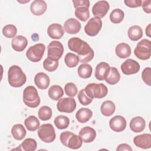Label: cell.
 <instances>
[{"mask_svg":"<svg viewBox=\"0 0 151 151\" xmlns=\"http://www.w3.org/2000/svg\"><path fill=\"white\" fill-rule=\"evenodd\" d=\"M93 71L91 66L87 63L81 64L78 68V74L83 78H88L91 77Z\"/></svg>","mask_w":151,"mask_h":151,"instance_id":"d6a6232c","label":"cell"},{"mask_svg":"<svg viewBox=\"0 0 151 151\" xmlns=\"http://www.w3.org/2000/svg\"><path fill=\"white\" fill-rule=\"evenodd\" d=\"M57 108L60 112L70 113L76 108V102L73 97H64L60 99L57 103Z\"/></svg>","mask_w":151,"mask_h":151,"instance_id":"8fae6325","label":"cell"},{"mask_svg":"<svg viewBox=\"0 0 151 151\" xmlns=\"http://www.w3.org/2000/svg\"><path fill=\"white\" fill-rule=\"evenodd\" d=\"M68 47L71 51L77 54L80 63H88L94 57L93 50L87 42L78 37L71 38L68 41Z\"/></svg>","mask_w":151,"mask_h":151,"instance_id":"6da1fadb","label":"cell"},{"mask_svg":"<svg viewBox=\"0 0 151 151\" xmlns=\"http://www.w3.org/2000/svg\"><path fill=\"white\" fill-rule=\"evenodd\" d=\"M121 70L123 74L126 75L134 74L139 72L140 65L134 60L127 59L121 65Z\"/></svg>","mask_w":151,"mask_h":151,"instance_id":"7c38bea8","label":"cell"},{"mask_svg":"<svg viewBox=\"0 0 151 151\" xmlns=\"http://www.w3.org/2000/svg\"><path fill=\"white\" fill-rule=\"evenodd\" d=\"M110 8L109 4L106 1H97L92 8L93 14L100 18H103L107 13Z\"/></svg>","mask_w":151,"mask_h":151,"instance_id":"4fadbf2b","label":"cell"},{"mask_svg":"<svg viewBox=\"0 0 151 151\" xmlns=\"http://www.w3.org/2000/svg\"><path fill=\"white\" fill-rule=\"evenodd\" d=\"M39 138L45 143H51L55 139V129L50 123L43 124L39 127L37 132Z\"/></svg>","mask_w":151,"mask_h":151,"instance_id":"52a82bcc","label":"cell"},{"mask_svg":"<svg viewBox=\"0 0 151 151\" xmlns=\"http://www.w3.org/2000/svg\"><path fill=\"white\" fill-rule=\"evenodd\" d=\"M54 123L58 129H64L68 127L70 124V119L65 116L59 115L54 119Z\"/></svg>","mask_w":151,"mask_h":151,"instance_id":"e575fe53","label":"cell"},{"mask_svg":"<svg viewBox=\"0 0 151 151\" xmlns=\"http://www.w3.org/2000/svg\"><path fill=\"white\" fill-rule=\"evenodd\" d=\"M142 78L143 81L149 86H151V68L150 67L145 68L142 73Z\"/></svg>","mask_w":151,"mask_h":151,"instance_id":"7bdbcfd3","label":"cell"},{"mask_svg":"<svg viewBox=\"0 0 151 151\" xmlns=\"http://www.w3.org/2000/svg\"><path fill=\"white\" fill-rule=\"evenodd\" d=\"M84 90L88 96L92 99H102L108 93L107 87L103 83L88 84Z\"/></svg>","mask_w":151,"mask_h":151,"instance_id":"5b68a950","label":"cell"},{"mask_svg":"<svg viewBox=\"0 0 151 151\" xmlns=\"http://www.w3.org/2000/svg\"><path fill=\"white\" fill-rule=\"evenodd\" d=\"M45 50V46L42 43L36 44L31 46L26 52L27 58L34 63L40 61L44 55Z\"/></svg>","mask_w":151,"mask_h":151,"instance_id":"ba28073f","label":"cell"},{"mask_svg":"<svg viewBox=\"0 0 151 151\" xmlns=\"http://www.w3.org/2000/svg\"><path fill=\"white\" fill-rule=\"evenodd\" d=\"M64 61L66 65L69 68H73L77 66L79 63L78 57L74 53H67L64 58Z\"/></svg>","mask_w":151,"mask_h":151,"instance_id":"8d00e7d4","label":"cell"},{"mask_svg":"<svg viewBox=\"0 0 151 151\" xmlns=\"http://www.w3.org/2000/svg\"><path fill=\"white\" fill-rule=\"evenodd\" d=\"M124 13L120 9H113L110 14V19L113 24H119L124 19Z\"/></svg>","mask_w":151,"mask_h":151,"instance_id":"d590c367","label":"cell"},{"mask_svg":"<svg viewBox=\"0 0 151 151\" xmlns=\"http://www.w3.org/2000/svg\"><path fill=\"white\" fill-rule=\"evenodd\" d=\"M81 27L80 22L74 18L68 19L64 24L65 31L70 34H77L80 31Z\"/></svg>","mask_w":151,"mask_h":151,"instance_id":"2e32d148","label":"cell"},{"mask_svg":"<svg viewBox=\"0 0 151 151\" xmlns=\"http://www.w3.org/2000/svg\"><path fill=\"white\" fill-rule=\"evenodd\" d=\"M151 52V42L147 39L139 41L134 50V55L140 60H146L150 58Z\"/></svg>","mask_w":151,"mask_h":151,"instance_id":"8992f818","label":"cell"},{"mask_svg":"<svg viewBox=\"0 0 151 151\" xmlns=\"http://www.w3.org/2000/svg\"><path fill=\"white\" fill-rule=\"evenodd\" d=\"M134 144L138 147L147 149L151 147V134L144 133L135 136L133 139Z\"/></svg>","mask_w":151,"mask_h":151,"instance_id":"9a60e30c","label":"cell"},{"mask_svg":"<svg viewBox=\"0 0 151 151\" xmlns=\"http://www.w3.org/2000/svg\"><path fill=\"white\" fill-rule=\"evenodd\" d=\"M17 32V27L12 24H8L4 27L2 29L3 35L8 38H14Z\"/></svg>","mask_w":151,"mask_h":151,"instance_id":"f35d334b","label":"cell"},{"mask_svg":"<svg viewBox=\"0 0 151 151\" xmlns=\"http://www.w3.org/2000/svg\"><path fill=\"white\" fill-rule=\"evenodd\" d=\"M116 150L117 151H122V150L132 151V148L130 147V146L129 145H127L126 143H122L117 147Z\"/></svg>","mask_w":151,"mask_h":151,"instance_id":"7dc6e473","label":"cell"},{"mask_svg":"<svg viewBox=\"0 0 151 151\" xmlns=\"http://www.w3.org/2000/svg\"><path fill=\"white\" fill-rule=\"evenodd\" d=\"M115 52L118 57L120 58H126L131 54V48L129 44L122 42L117 45Z\"/></svg>","mask_w":151,"mask_h":151,"instance_id":"cb8c5ba5","label":"cell"},{"mask_svg":"<svg viewBox=\"0 0 151 151\" xmlns=\"http://www.w3.org/2000/svg\"><path fill=\"white\" fill-rule=\"evenodd\" d=\"M28 44L27 39L22 35H17L12 38L11 45L12 48L18 52L24 51Z\"/></svg>","mask_w":151,"mask_h":151,"instance_id":"603a6c76","label":"cell"},{"mask_svg":"<svg viewBox=\"0 0 151 151\" xmlns=\"http://www.w3.org/2000/svg\"><path fill=\"white\" fill-rule=\"evenodd\" d=\"M58 66V61L53 60L49 58H46L43 62V67L48 71H54Z\"/></svg>","mask_w":151,"mask_h":151,"instance_id":"ab89813d","label":"cell"},{"mask_svg":"<svg viewBox=\"0 0 151 151\" xmlns=\"http://www.w3.org/2000/svg\"><path fill=\"white\" fill-rule=\"evenodd\" d=\"M47 8V5L44 1L35 0L31 4L30 10L33 15L40 16L44 14Z\"/></svg>","mask_w":151,"mask_h":151,"instance_id":"d6986e66","label":"cell"},{"mask_svg":"<svg viewBox=\"0 0 151 151\" xmlns=\"http://www.w3.org/2000/svg\"><path fill=\"white\" fill-rule=\"evenodd\" d=\"M126 120L124 117L117 115L112 117L109 121L110 129L116 132H121L126 127Z\"/></svg>","mask_w":151,"mask_h":151,"instance_id":"5bb4252c","label":"cell"},{"mask_svg":"<svg viewBox=\"0 0 151 151\" xmlns=\"http://www.w3.org/2000/svg\"><path fill=\"white\" fill-rule=\"evenodd\" d=\"M93 116L92 111L88 108H81L79 109L76 114V118L81 123L87 122Z\"/></svg>","mask_w":151,"mask_h":151,"instance_id":"d4e9b609","label":"cell"},{"mask_svg":"<svg viewBox=\"0 0 151 151\" xmlns=\"http://www.w3.org/2000/svg\"><path fill=\"white\" fill-rule=\"evenodd\" d=\"M8 80L11 86L20 87L25 83L27 77L19 66L14 65L11 66L8 70Z\"/></svg>","mask_w":151,"mask_h":151,"instance_id":"7a4b0ae2","label":"cell"},{"mask_svg":"<svg viewBox=\"0 0 151 151\" xmlns=\"http://www.w3.org/2000/svg\"><path fill=\"white\" fill-rule=\"evenodd\" d=\"M22 98L25 104L29 107L36 108L40 104V97L37 90L32 86H29L25 88Z\"/></svg>","mask_w":151,"mask_h":151,"instance_id":"277c9868","label":"cell"},{"mask_svg":"<svg viewBox=\"0 0 151 151\" xmlns=\"http://www.w3.org/2000/svg\"><path fill=\"white\" fill-rule=\"evenodd\" d=\"M78 99L80 103L83 106H87L90 104L93 99L91 98L88 94L86 93L84 88L81 90L78 94Z\"/></svg>","mask_w":151,"mask_h":151,"instance_id":"60d3db41","label":"cell"},{"mask_svg":"<svg viewBox=\"0 0 151 151\" xmlns=\"http://www.w3.org/2000/svg\"><path fill=\"white\" fill-rule=\"evenodd\" d=\"M142 6L143 11L146 13L147 14L151 13V1L150 0L142 1Z\"/></svg>","mask_w":151,"mask_h":151,"instance_id":"bcb514c9","label":"cell"},{"mask_svg":"<svg viewBox=\"0 0 151 151\" xmlns=\"http://www.w3.org/2000/svg\"><path fill=\"white\" fill-rule=\"evenodd\" d=\"M120 79V74L118 70L114 67H110L109 71L105 78L106 81L110 85L117 84Z\"/></svg>","mask_w":151,"mask_h":151,"instance_id":"484cf974","label":"cell"},{"mask_svg":"<svg viewBox=\"0 0 151 151\" xmlns=\"http://www.w3.org/2000/svg\"><path fill=\"white\" fill-rule=\"evenodd\" d=\"M110 65L106 62L98 64L95 69V77L99 80H104L110 70Z\"/></svg>","mask_w":151,"mask_h":151,"instance_id":"44dd1931","label":"cell"},{"mask_svg":"<svg viewBox=\"0 0 151 151\" xmlns=\"http://www.w3.org/2000/svg\"><path fill=\"white\" fill-rule=\"evenodd\" d=\"M11 133L15 139L21 140L25 137L27 132L22 124H16L12 126L11 129Z\"/></svg>","mask_w":151,"mask_h":151,"instance_id":"4316f807","label":"cell"},{"mask_svg":"<svg viewBox=\"0 0 151 151\" xmlns=\"http://www.w3.org/2000/svg\"><path fill=\"white\" fill-rule=\"evenodd\" d=\"M142 1L141 0H125L124 2L130 8H137L142 6Z\"/></svg>","mask_w":151,"mask_h":151,"instance_id":"ee69618b","label":"cell"},{"mask_svg":"<svg viewBox=\"0 0 151 151\" xmlns=\"http://www.w3.org/2000/svg\"><path fill=\"white\" fill-rule=\"evenodd\" d=\"M78 136L84 143H91L94 141L96 137V132L93 128L86 126L80 130Z\"/></svg>","mask_w":151,"mask_h":151,"instance_id":"e0dca14e","label":"cell"},{"mask_svg":"<svg viewBox=\"0 0 151 151\" xmlns=\"http://www.w3.org/2000/svg\"><path fill=\"white\" fill-rule=\"evenodd\" d=\"M37 147V143L35 139L27 138L19 146V150L24 151H34Z\"/></svg>","mask_w":151,"mask_h":151,"instance_id":"4dcf8cb0","label":"cell"},{"mask_svg":"<svg viewBox=\"0 0 151 151\" xmlns=\"http://www.w3.org/2000/svg\"><path fill=\"white\" fill-rule=\"evenodd\" d=\"M48 94L52 100H58L64 95V91L61 86L58 85H52L49 88Z\"/></svg>","mask_w":151,"mask_h":151,"instance_id":"1f68e13d","label":"cell"},{"mask_svg":"<svg viewBox=\"0 0 151 151\" xmlns=\"http://www.w3.org/2000/svg\"><path fill=\"white\" fill-rule=\"evenodd\" d=\"M64 90L65 94L70 97H73L76 96L78 91V89L76 84L71 82L68 83L65 85Z\"/></svg>","mask_w":151,"mask_h":151,"instance_id":"b9f144b4","label":"cell"},{"mask_svg":"<svg viewBox=\"0 0 151 151\" xmlns=\"http://www.w3.org/2000/svg\"><path fill=\"white\" fill-rule=\"evenodd\" d=\"M40 122L35 116H29L24 121V124L29 131L34 132L37 130L40 127Z\"/></svg>","mask_w":151,"mask_h":151,"instance_id":"f546056e","label":"cell"},{"mask_svg":"<svg viewBox=\"0 0 151 151\" xmlns=\"http://www.w3.org/2000/svg\"><path fill=\"white\" fill-rule=\"evenodd\" d=\"M130 128L131 130L134 133H139L142 132L146 126L145 119L140 116H136L130 120Z\"/></svg>","mask_w":151,"mask_h":151,"instance_id":"7402d4cb","label":"cell"},{"mask_svg":"<svg viewBox=\"0 0 151 151\" xmlns=\"http://www.w3.org/2000/svg\"><path fill=\"white\" fill-rule=\"evenodd\" d=\"M47 34L51 38L59 40L64 35V30L61 25L54 23L49 25L47 28Z\"/></svg>","mask_w":151,"mask_h":151,"instance_id":"ac0fdd59","label":"cell"},{"mask_svg":"<svg viewBox=\"0 0 151 151\" xmlns=\"http://www.w3.org/2000/svg\"><path fill=\"white\" fill-rule=\"evenodd\" d=\"M127 34L130 40L136 41L142 37L143 30L142 28L138 25H133L129 28Z\"/></svg>","mask_w":151,"mask_h":151,"instance_id":"83f0119b","label":"cell"},{"mask_svg":"<svg viewBox=\"0 0 151 151\" xmlns=\"http://www.w3.org/2000/svg\"><path fill=\"white\" fill-rule=\"evenodd\" d=\"M116 106L114 103L110 100L104 101L100 107L101 113L105 116H110L115 111Z\"/></svg>","mask_w":151,"mask_h":151,"instance_id":"f1b7e54d","label":"cell"},{"mask_svg":"<svg viewBox=\"0 0 151 151\" xmlns=\"http://www.w3.org/2000/svg\"><path fill=\"white\" fill-rule=\"evenodd\" d=\"M38 117L43 121H46L51 119L52 117V109L47 106H42L38 110Z\"/></svg>","mask_w":151,"mask_h":151,"instance_id":"74e56055","label":"cell"},{"mask_svg":"<svg viewBox=\"0 0 151 151\" xmlns=\"http://www.w3.org/2000/svg\"><path fill=\"white\" fill-rule=\"evenodd\" d=\"M72 2L75 8L80 6H86L87 8H89L90 6V1L88 0H76Z\"/></svg>","mask_w":151,"mask_h":151,"instance_id":"f6af8a7d","label":"cell"},{"mask_svg":"<svg viewBox=\"0 0 151 151\" xmlns=\"http://www.w3.org/2000/svg\"><path fill=\"white\" fill-rule=\"evenodd\" d=\"M102 27V21L100 18L93 17L89 19L84 27V31L87 35L94 37L97 35Z\"/></svg>","mask_w":151,"mask_h":151,"instance_id":"30bf717a","label":"cell"},{"mask_svg":"<svg viewBox=\"0 0 151 151\" xmlns=\"http://www.w3.org/2000/svg\"><path fill=\"white\" fill-rule=\"evenodd\" d=\"M150 26H151V25H150V24H149L147 25V27H146V34L147 36L149 37H150V34H151Z\"/></svg>","mask_w":151,"mask_h":151,"instance_id":"c3c4849f","label":"cell"},{"mask_svg":"<svg viewBox=\"0 0 151 151\" xmlns=\"http://www.w3.org/2000/svg\"><path fill=\"white\" fill-rule=\"evenodd\" d=\"M48 58L58 61L64 53L63 45L58 41L51 42L47 47Z\"/></svg>","mask_w":151,"mask_h":151,"instance_id":"9c48e42d","label":"cell"},{"mask_svg":"<svg viewBox=\"0 0 151 151\" xmlns=\"http://www.w3.org/2000/svg\"><path fill=\"white\" fill-rule=\"evenodd\" d=\"M75 16L81 21H86L89 17L90 12L88 8L86 6H80L76 8L74 11Z\"/></svg>","mask_w":151,"mask_h":151,"instance_id":"836d02e7","label":"cell"},{"mask_svg":"<svg viewBox=\"0 0 151 151\" xmlns=\"http://www.w3.org/2000/svg\"><path fill=\"white\" fill-rule=\"evenodd\" d=\"M60 140L64 146L72 149H79L83 143V140L79 136L70 131L62 132L60 136Z\"/></svg>","mask_w":151,"mask_h":151,"instance_id":"3957f363","label":"cell"},{"mask_svg":"<svg viewBox=\"0 0 151 151\" xmlns=\"http://www.w3.org/2000/svg\"><path fill=\"white\" fill-rule=\"evenodd\" d=\"M50 83V77L44 73L40 72L34 77V83L38 88L45 90L49 86Z\"/></svg>","mask_w":151,"mask_h":151,"instance_id":"ffe728a7","label":"cell"}]
</instances>
